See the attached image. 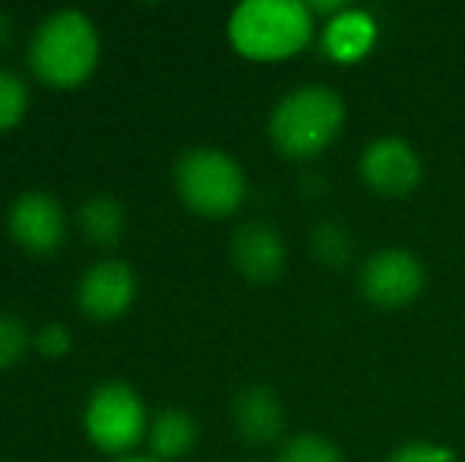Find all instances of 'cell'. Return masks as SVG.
Listing matches in <instances>:
<instances>
[{"instance_id": "obj_14", "label": "cell", "mask_w": 465, "mask_h": 462, "mask_svg": "<svg viewBox=\"0 0 465 462\" xmlns=\"http://www.w3.org/2000/svg\"><path fill=\"white\" fill-rule=\"evenodd\" d=\"M76 229L93 247H108L121 244L124 231H127V210H124L121 197L114 193H89L76 206Z\"/></svg>"}, {"instance_id": "obj_18", "label": "cell", "mask_w": 465, "mask_h": 462, "mask_svg": "<svg viewBox=\"0 0 465 462\" xmlns=\"http://www.w3.org/2000/svg\"><path fill=\"white\" fill-rule=\"evenodd\" d=\"M32 349V329L16 314H0V370L13 368Z\"/></svg>"}, {"instance_id": "obj_8", "label": "cell", "mask_w": 465, "mask_h": 462, "mask_svg": "<svg viewBox=\"0 0 465 462\" xmlns=\"http://www.w3.org/2000/svg\"><path fill=\"white\" fill-rule=\"evenodd\" d=\"M358 178L371 193L386 200H402L418 191L424 178V165L418 149L402 136H377L364 146L358 159Z\"/></svg>"}, {"instance_id": "obj_13", "label": "cell", "mask_w": 465, "mask_h": 462, "mask_svg": "<svg viewBox=\"0 0 465 462\" xmlns=\"http://www.w3.org/2000/svg\"><path fill=\"white\" fill-rule=\"evenodd\" d=\"M196 440H200V425H196V418L187 408L168 406L162 412H155L153 421H149V457H155L159 462L184 459L196 447Z\"/></svg>"}, {"instance_id": "obj_9", "label": "cell", "mask_w": 465, "mask_h": 462, "mask_svg": "<svg viewBox=\"0 0 465 462\" xmlns=\"http://www.w3.org/2000/svg\"><path fill=\"white\" fill-rule=\"evenodd\" d=\"M136 301V272L127 260L102 257L76 279V308L95 323L124 317Z\"/></svg>"}, {"instance_id": "obj_20", "label": "cell", "mask_w": 465, "mask_h": 462, "mask_svg": "<svg viewBox=\"0 0 465 462\" xmlns=\"http://www.w3.org/2000/svg\"><path fill=\"white\" fill-rule=\"evenodd\" d=\"M386 462H456V453L453 447L434 444V440H409L396 447Z\"/></svg>"}, {"instance_id": "obj_10", "label": "cell", "mask_w": 465, "mask_h": 462, "mask_svg": "<svg viewBox=\"0 0 465 462\" xmlns=\"http://www.w3.org/2000/svg\"><path fill=\"white\" fill-rule=\"evenodd\" d=\"M228 257L241 279L251 285H272L288 270V247L282 234L266 222L238 225L228 244Z\"/></svg>"}, {"instance_id": "obj_16", "label": "cell", "mask_w": 465, "mask_h": 462, "mask_svg": "<svg viewBox=\"0 0 465 462\" xmlns=\"http://www.w3.org/2000/svg\"><path fill=\"white\" fill-rule=\"evenodd\" d=\"M29 83L19 76L16 70L0 67V133H10L13 127L23 123L25 112H29Z\"/></svg>"}, {"instance_id": "obj_1", "label": "cell", "mask_w": 465, "mask_h": 462, "mask_svg": "<svg viewBox=\"0 0 465 462\" xmlns=\"http://www.w3.org/2000/svg\"><path fill=\"white\" fill-rule=\"evenodd\" d=\"M102 61V35L86 10L61 6L38 19L25 44L32 76L51 89H76Z\"/></svg>"}, {"instance_id": "obj_22", "label": "cell", "mask_w": 465, "mask_h": 462, "mask_svg": "<svg viewBox=\"0 0 465 462\" xmlns=\"http://www.w3.org/2000/svg\"><path fill=\"white\" fill-rule=\"evenodd\" d=\"M114 462H159V459L149 457V453H130V457H121V459H114Z\"/></svg>"}, {"instance_id": "obj_11", "label": "cell", "mask_w": 465, "mask_h": 462, "mask_svg": "<svg viewBox=\"0 0 465 462\" xmlns=\"http://www.w3.org/2000/svg\"><path fill=\"white\" fill-rule=\"evenodd\" d=\"M232 421L241 440L253 447H266L285 434V406L272 387L247 383L232 402Z\"/></svg>"}, {"instance_id": "obj_17", "label": "cell", "mask_w": 465, "mask_h": 462, "mask_svg": "<svg viewBox=\"0 0 465 462\" xmlns=\"http://www.w3.org/2000/svg\"><path fill=\"white\" fill-rule=\"evenodd\" d=\"M276 462H345L342 450L323 434H294L279 447Z\"/></svg>"}, {"instance_id": "obj_6", "label": "cell", "mask_w": 465, "mask_h": 462, "mask_svg": "<svg viewBox=\"0 0 465 462\" xmlns=\"http://www.w3.org/2000/svg\"><path fill=\"white\" fill-rule=\"evenodd\" d=\"M428 272L409 247H380L358 270V295L377 310H402L421 298Z\"/></svg>"}, {"instance_id": "obj_7", "label": "cell", "mask_w": 465, "mask_h": 462, "mask_svg": "<svg viewBox=\"0 0 465 462\" xmlns=\"http://www.w3.org/2000/svg\"><path fill=\"white\" fill-rule=\"evenodd\" d=\"M67 210L51 191H23L6 210V234L29 257H54L67 241Z\"/></svg>"}, {"instance_id": "obj_4", "label": "cell", "mask_w": 465, "mask_h": 462, "mask_svg": "<svg viewBox=\"0 0 465 462\" xmlns=\"http://www.w3.org/2000/svg\"><path fill=\"white\" fill-rule=\"evenodd\" d=\"M178 200L203 219H228L247 200V172L222 146H190L172 168Z\"/></svg>"}, {"instance_id": "obj_5", "label": "cell", "mask_w": 465, "mask_h": 462, "mask_svg": "<svg viewBox=\"0 0 465 462\" xmlns=\"http://www.w3.org/2000/svg\"><path fill=\"white\" fill-rule=\"evenodd\" d=\"M146 399L127 380H104L86 396L83 406V431L95 450L121 459L130 457L149 434Z\"/></svg>"}, {"instance_id": "obj_2", "label": "cell", "mask_w": 465, "mask_h": 462, "mask_svg": "<svg viewBox=\"0 0 465 462\" xmlns=\"http://www.w3.org/2000/svg\"><path fill=\"white\" fill-rule=\"evenodd\" d=\"M317 29L304 0H244L228 13L225 23L234 54L253 64L292 61L313 42Z\"/></svg>"}, {"instance_id": "obj_21", "label": "cell", "mask_w": 465, "mask_h": 462, "mask_svg": "<svg viewBox=\"0 0 465 462\" xmlns=\"http://www.w3.org/2000/svg\"><path fill=\"white\" fill-rule=\"evenodd\" d=\"M13 35H16V25H13V16L6 10H0V54L13 44Z\"/></svg>"}, {"instance_id": "obj_3", "label": "cell", "mask_w": 465, "mask_h": 462, "mask_svg": "<svg viewBox=\"0 0 465 462\" xmlns=\"http://www.w3.org/2000/svg\"><path fill=\"white\" fill-rule=\"evenodd\" d=\"M345 130V102L332 86H294L272 105L266 136L282 159L311 162L323 155Z\"/></svg>"}, {"instance_id": "obj_15", "label": "cell", "mask_w": 465, "mask_h": 462, "mask_svg": "<svg viewBox=\"0 0 465 462\" xmlns=\"http://www.w3.org/2000/svg\"><path fill=\"white\" fill-rule=\"evenodd\" d=\"M307 247L323 266H345L351 260V234L345 225L332 222V219L313 225Z\"/></svg>"}, {"instance_id": "obj_19", "label": "cell", "mask_w": 465, "mask_h": 462, "mask_svg": "<svg viewBox=\"0 0 465 462\" xmlns=\"http://www.w3.org/2000/svg\"><path fill=\"white\" fill-rule=\"evenodd\" d=\"M32 349H35L38 355L51 358V361H57V358H64L74 349V333H70V327L61 320L42 323V327L32 333Z\"/></svg>"}, {"instance_id": "obj_12", "label": "cell", "mask_w": 465, "mask_h": 462, "mask_svg": "<svg viewBox=\"0 0 465 462\" xmlns=\"http://www.w3.org/2000/svg\"><path fill=\"white\" fill-rule=\"evenodd\" d=\"M377 38H380V25L373 19V13L351 4L339 16L320 23V48L339 67L361 64L377 48Z\"/></svg>"}]
</instances>
